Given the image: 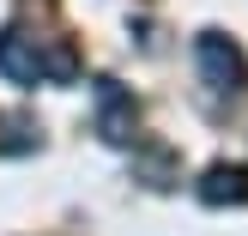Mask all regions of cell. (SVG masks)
Returning <instances> with one entry per match:
<instances>
[{"label": "cell", "instance_id": "6da1fadb", "mask_svg": "<svg viewBox=\"0 0 248 236\" xmlns=\"http://www.w3.org/2000/svg\"><path fill=\"white\" fill-rule=\"evenodd\" d=\"M0 73L12 85H73L79 79V55L67 36H36L24 24L0 31Z\"/></svg>", "mask_w": 248, "mask_h": 236}, {"label": "cell", "instance_id": "277c9868", "mask_svg": "<svg viewBox=\"0 0 248 236\" xmlns=\"http://www.w3.org/2000/svg\"><path fill=\"white\" fill-rule=\"evenodd\" d=\"M200 200L206 206H248V170L242 164H212L200 176Z\"/></svg>", "mask_w": 248, "mask_h": 236}, {"label": "cell", "instance_id": "7a4b0ae2", "mask_svg": "<svg viewBox=\"0 0 248 236\" xmlns=\"http://www.w3.org/2000/svg\"><path fill=\"white\" fill-rule=\"evenodd\" d=\"M194 67H200V85L218 103H242L248 97V61H242V48L230 36H218V31L194 36Z\"/></svg>", "mask_w": 248, "mask_h": 236}, {"label": "cell", "instance_id": "3957f363", "mask_svg": "<svg viewBox=\"0 0 248 236\" xmlns=\"http://www.w3.org/2000/svg\"><path fill=\"white\" fill-rule=\"evenodd\" d=\"M133 127H140V109H133V97L121 91L115 79H97V133H103L109 145H127Z\"/></svg>", "mask_w": 248, "mask_h": 236}]
</instances>
